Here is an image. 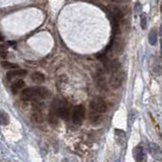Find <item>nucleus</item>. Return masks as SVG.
Instances as JSON below:
<instances>
[{
    "instance_id": "nucleus-26",
    "label": "nucleus",
    "mask_w": 162,
    "mask_h": 162,
    "mask_svg": "<svg viewBox=\"0 0 162 162\" xmlns=\"http://www.w3.org/2000/svg\"><path fill=\"white\" fill-rule=\"evenodd\" d=\"M160 11L162 12V2H161V5H160Z\"/></svg>"
},
{
    "instance_id": "nucleus-5",
    "label": "nucleus",
    "mask_w": 162,
    "mask_h": 162,
    "mask_svg": "<svg viewBox=\"0 0 162 162\" xmlns=\"http://www.w3.org/2000/svg\"><path fill=\"white\" fill-rule=\"evenodd\" d=\"M60 118L58 110V102L53 101L52 105L50 108V112H49V122L51 125H57L58 124V120Z\"/></svg>"
},
{
    "instance_id": "nucleus-17",
    "label": "nucleus",
    "mask_w": 162,
    "mask_h": 162,
    "mask_svg": "<svg viewBox=\"0 0 162 162\" xmlns=\"http://www.w3.org/2000/svg\"><path fill=\"white\" fill-rule=\"evenodd\" d=\"M9 122H10L9 116H8L5 112H3L2 110H0V124L6 126V125L9 124Z\"/></svg>"
},
{
    "instance_id": "nucleus-6",
    "label": "nucleus",
    "mask_w": 162,
    "mask_h": 162,
    "mask_svg": "<svg viewBox=\"0 0 162 162\" xmlns=\"http://www.w3.org/2000/svg\"><path fill=\"white\" fill-rule=\"evenodd\" d=\"M20 97H21L22 100H32L34 99V98H38L37 96V92H36V88H26L21 91V94H20Z\"/></svg>"
},
{
    "instance_id": "nucleus-9",
    "label": "nucleus",
    "mask_w": 162,
    "mask_h": 162,
    "mask_svg": "<svg viewBox=\"0 0 162 162\" xmlns=\"http://www.w3.org/2000/svg\"><path fill=\"white\" fill-rule=\"evenodd\" d=\"M114 138H116V142L118 143V145H120V146H125L126 145V133L124 132L123 130H119V129H117L116 131H114Z\"/></svg>"
},
{
    "instance_id": "nucleus-8",
    "label": "nucleus",
    "mask_w": 162,
    "mask_h": 162,
    "mask_svg": "<svg viewBox=\"0 0 162 162\" xmlns=\"http://www.w3.org/2000/svg\"><path fill=\"white\" fill-rule=\"evenodd\" d=\"M133 157H134L135 161L136 162H142L144 160L145 157V153H144V149L141 145H138L134 148L133 150Z\"/></svg>"
},
{
    "instance_id": "nucleus-24",
    "label": "nucleus",
    "mask_w": 162,
    "mask_h": 162,
    "mask_svg": "<svg viewBox=\"0 0 162 162\" xmlns=\"http://www.w3.org/2000/svg\"><path fill=\"white\" fill-rule=\"evenodd\" d=\"M2 40H3V36H2V34H0V41H2Z\"/></svg>"
},
{
    "instance_id": "nucleus-25",
    "label": "nucleus",
    "mask_w": 162,
    "mask_h": 162,
    "mask_svg": "<svg viewBox=\"0 0 162 162\" xmlns=\"http://www.w3.org/2000/svg\"><path fill=\"white\" fill-rule=\"evenodd\" d=\"M61 162H68V160H67V159H66V158H64V159H63V160H62V161H61Z\"/></svg>"
},
{
    "instance_id": "nucleus-21",
    "label": "nucleus",
    "mask_w": 162,
    "mask_h": 162,
    "mask_svg": "<svg viewBox=\"0 0 162 162\" xmlns=\"http://www.w3.org/2000/svg\"><path fill=\"white\" fill-rule=\"evenodd\" d=\"M140 20H141V28H142L143 30H145V28H147V15H146V13L141 14Z\"/></svg>"
},
{
    "instance_id": "nucleus-13",
    "label": "nucleus",
    "mask_w": 162,
    "mask_h": 162,
    "mask_svg": "<svg viewBox=\"0 0 162 162\" xmlns=\"http://www.w3.org/2000/svg\"><path fill=\"white\" fill-rule=\"evenodd\" d=\"M24 75H26V70H20V69H15V70H12V71H9V72L7 73V78L8 80H10V79L12 78H15V77H21V76H24Z\"/></svg>"
},
{
    "instance_id": "nucleus-12",
    "label": "nucleus",
    "mask_w": 162,
    "mask_h": 162,
    "mask_svg": "<svg viewBox=\"0 0 162 162\" xmlns=\"http://www.w3.org/2000/svg\"><path fill=\"white\" fill-rule=\"evenodd\" d=\"M24 87V81L22 79H17L11 84V91L12 93H17L19 90H21Z\"/></svg>"
},
{
    "instance_id": "nucleus-15",
    "label": "nucleus",
    "mask_w": 162,
    "mask_h": 162,
    "mask_svg": "<svg viewBox=\"0 0 162 162\" xmlns=\"http://www.w3.org/2000/svg\"><path fill=\"white\" fill-rule=\"evenodd\" d=\"M36 88V92H37V96L38 98H46L49 96L50 92L47 88L42 87V86H38V87H34Z\"/></svg>"
},
{
    "instance_id": "nucleus-19",
    "label": "nucleus",
    "mask_w": 162,
    "mask_h": 162,
    "mask_svg": "<svg viewBox=\"0 0 162 162\" xmlns=\"http://www.w3.org/2000/svg\"><path fill=\"white\" fill-rule=\"evenodd\" d=\"M1 66L3 67L4 69H8V70H13V69H17L18 66L14 63H10L8 61H2L1 62Z\"/></svg>"
},
{
    "instance_id": "nucleus-27",
    "label": "nucleus",
    "mask_w": 162,
    "mask_h": 162,
    "mask_svg": "<svg viewBox=\"0 0 162 162\" xmlns=\"http://www.w3.org/2000/svg\"><path fill=\"white\" fill-rule=\"evenodd\" d=\"M161 34H162V26H161Z\"/></svg>"
},
{
    "instance_id": "nucleus-28",
    "label": "nucleus",
    "mask_w": 162,
    "mask_h": 162,
    "mask_svg": "<svg viewBox=\"0 0 162 162\" xmlns=\"http://www.w3.org/2000/svg\"><path fill=\"white\" fill-rule=\"evenodd\" d=\"M161 49H162V40H161Z\"/></svg>"
},
{
    "instance_id": "nucleus-1",
    "label": "nucleus",
    "mask_w": 162,
    "mask_h": 162,
    "mask_svg": "<svg viewBox=\"0 0 162 162\" xmlns=\"http://www.w3.org/2000/svg\"><path fill=\"white\" fill-rule=\"evenodd\" d=\"M89 108L91 112V116H100L106 112V103L102 98L96 97L90 102Z\"/></svg>"
},
{
    "instance_id": "nucleus-4",
    "label": "nucleus",
    "mask_w": 162,
    "mask_h": 162,
    "mask_svg": "<svg viewBox=\"0 0 162 162\" xmlns=\"http://www.w3.org/2000/svg\"><path fill=\"white\" fill-rule=\"evenodd\" d=\"M85 118V108L83 105H77L73 110L72 112V120L76 125H80Z\"/></svg>"
},
{
    "instance_id": "nucleus-2",
    "label": "nucleus",
    "mask_w": 162,
    "mask_h": 162,
    "mask_svg": "<svg viewBox=\"0 0 162 162\" xmlns=\"http://www.w3.org/2000/svg\"><path fill=\"white\" fill-rule=\"evenodd\" d=\"M125 79V73L123 71L119 70L117 72L112 73L110 77V80H108V84L112 89H118L121 87V85L123 84Z\"/></svg>"
},
{
    "instance_id": "nucleus-20",
    "label": "nucleus",
    "mask_w": 162,
    "mask_h": 162,
    "mask_svg": "<svg viewBox=\"0 0 162 162\" xmlns=\"http://www.w3.org/2000/svg\"><path fill=\"white\" fill-rule=\"evenodd\" d=\"M114 51L117 53V54H121V53L124 51V47H123L122 43H120V42L114 43Z\"/></svg>"
},
{
    "instance_id": "nucleus-16",
    "label": "nucleus",
    "mask_w": 162,
    "mask_h": 162,
    "mask_svg": "<svg viewBox=\"0 0 162 162\" xmlns=\"http://www.w3.org/2000/svg\"><path fill=\"white\" fill-rule=\"evenodd\" d=\"M30 77H32V80L34 81V83H39V84L45 82V79H46L45 75L41 72H34L30 75Z\"/></svg>"
},
{
    "instance_id": "nucleus-7",
    "label": "nucleus",
    "mask_w": 162,
    "mask_h": 162,
    "mask_svg": "<svg viewBox=\"0 0 162 162\" xmlns=\"http://www.w3.org/2000/svg\"><path fill=\"white\" fill-rule=\"evenodd\" d=\"M105 69L110 73L117 72V71L121 70V63L118 60H112V61H106L104 63Z\"/></svg>"
},
{
    "instance_id": "nucleus-10",
    "label": "nucleus",
    "mask_w": 162,
    "mask_h": 162,
    "mask_svg": "<svg viewBox=\"0 0 162 162\" xmlns=\"http://www.w3.org/2000/svg\"><path fill=\"white\" fill-rule=\"evenodd\" d=\"M149 151H150V154L152 155L153 158L157 159V160H160L162 159V151L160 149V147H158L157 144H150V148H149Z\"/></svg>"
},
{
    "instance_id": "nucleus-11",
    "label": "nucleus",
    "mask_w": 162,
    "mask_h": 162,
    "mask_svg": "<svg viewBox=\"0 0 162 162\" xmlns=\"http://www.w3.org/2000/svg\"><path fill=\"white\" fill-rule=\"evenodd\" d=\"M95 82L96 85L98 86V88L100 89H104L106 86V80H105V76L102 72H98L95 76Z\"/></svg>"
},
{
    "instance_id": "nucleus-14",
    "label": "nucleus",
    "mask_w": 162,
    "mask_h": 162,
    "mask_svg": "<svg viewBox=\"0 0 162 162\" xmlns=\"http://www.w3.org/2000/svg\"><path fill=\"white\" fill-rule=\"evenodd\" d=\"M32 121H34V123L41 124V123L43 122V120H44L41 110H39V108H34V110H32Z\"/></svg>"
},
{
    "instance_id": "nucleus-22",
    "label": "nucleus",
    "mask_w": 162,
    "mask_h": 162,
    "mask_svg": "<svg viewBox=\"0 0 162 162\" xmlns=\"http://www.w3.org/2000/svg\"><path fill=\"white\" fill-rule=\"evenodd\" d=\"M154 73L155 74H158V75H160L162 74V67L161 66H156L154 68Z\"/></svg>"
},
{
    "instance_id": "nucleus-18",
    "label": "nucleus",
    "mask_w": 162,
    "mask_h": 162,
    "mask_svg": "<svg viewBox=\"0 0 162 162\" xmlns=\"http://www.w3.org/2000/svg\"><path fill=\"white\" fill-rule=\"evenodd\" d=\"M148 41H149V44L150 45H155L157 42V32L155 30H152L150 32V34H149V37H148Z\"/></svg>"
},
{
    "instance_id": "nucleus-3",
    "label": "nucleus",
    "mask_w": 162,
    "mask_h": 162,
    "mask_svg": "<svg viewBox=\"0 0 162 162\" xmlns=\"http://www.w3.org/2000/svg\"><path fill=\"white\" fill-rule=\"evenodd\" d=\"M58 110H59V116L63 120L67 121L70 118L71 108H70V104L66 100H61V101L58 102Z\"/></svg>"
},
{
    "instance_id": "nucleus-23",
    "label": "nucleus",
    "mask_w": 162,
    "mask_h": 162,
    "mask_svg": "<svg viewBox=\"0 0 162 162\" xmlns=\"http://www.w3.org/2000/svg\"><path fill=\"white\" fill-rule=\"evenodd\" d=\"M6 54H7V53H6V51L4 50L3 48H1V46H0V57H3V58H5Z\"/></svg>"
}]
</instances>
